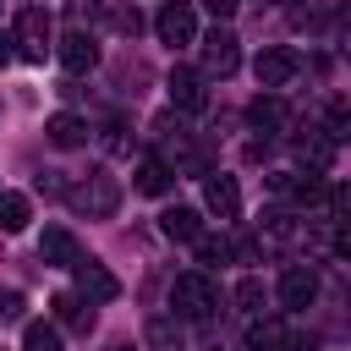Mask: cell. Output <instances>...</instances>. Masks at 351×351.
<instances>
[{
    "instance_id": "6da1fadb",
    "label": "cell",
    "mask_w": 351,
    "mask_h": 351,
    "mask_svg": "<svg viewBox=\"0 0 351 351\" xmlns=\"http://www.w3.org/2000/svg\"><path fill=\"white\" fill-rule=\"evenodd\" d=\"M77 214H88V219H110L115 214V203H121V181L110 176V170H88L82 181H71L66 192H60Z\"/></svg>"
},
{
    "instance_id": "7a4b0ae2",
    "label": "cell",
    "mask_w": 351,
    "mask_h": 351,
    "mask_svg": "<svg viewBox=\"0 0 351 351\" xmlns=\"http://www.w3.org/2000/svg\"><path fill=\"white\" fill-rule=\"evenodd\" d=\"M219 307V291H214V280L208 274H176V285H170V313L176 318H208Z\"/></svg>"
},
{
    "instance_id": "3957f363",
    "label": "cell",
    "mask_w": 351,
    "mask_h": 351,
    "mask_svg": "<svg viewBox=\"0 0 351 351\" xmlns=\"http://www.w3.org/2000/svg\"><path fill=\"white\" fill-rule=\"evenodd\" d=\"M11 44L22 60H44L55 49V33H49V11L44 5H22L16 11V27H11Z\"/></svg>"
},
{
    "instance_id": "277c9868",
    "label": "cell",
    "mask_w": 351,
    "mask_h": 351,
    "mask_svg": "<svg viewBox=\"0 0 351 351\" xmlns=\"http://www.w3.org/2000/svg\"><path fill=\"white\" fill-rule=\"evenodd\" d=\"M302 236H307V219H296L291 208H269V214L258 219V241H263V247H274V252L296 247Z\"/></svg>"
},
{
    "instance_id": "5b68a950",
    "label": "cell",
    "mask_w": 351,
    "mask_h": 351,
    "mask_svg": "<svg viewBox=\"0 0 351 351\" xmlns=\"http://www.w3.org/2000/svg\"><path fill=\"white\" fill-rule=\"evenodd\" d=\"M71 274H77V296H88V302H115V296H121V280H115L99 258H77Z\"/></svg>"
},
{
    "instance_id": "8992f818",
    "label": "cell",
    "mask_w": 351,
    "mask_h": 351,
    "mask_svg": "<svg viewBox=\"0 0 351 351\" xmlns=\"http://www.w3.org/2000/svg\"><path fill=\"white\" fill-rule=\"evenodd\" d=\"M154 27H159V38L176 49V44H192L197 38V11L186 5V0H170L159 16H154Z\"/></svg>"
},
{
    "instance_id": "52a82bcc",
    "label": "cell",
    "mask_w": 351,
    "mask_h": 351,
    "mask_svg": "<svg viewBox=\"0 0 351 351\" xmlns=\"http://www.w3.org/2000/svg\"><path fill=\"white\" fill-rule=\"evenodd\" d=\"M236 66H241L236 33H230V27H214V33L203 38V71H208V77H230Z\"/></svg>"
},
{
    "instance_id": "ba28073f",
    "label": "cell",
    "mask_w": 351,
    "mask_h": 351,
    "mask_svg": "<svg viewBox=\"0 0 351 351\" xmlns=\"http://www.w3.org/2000/svg\"><path fill=\"white\" fill-rule=\"evenodd\" d=\"M252 71H258V88H263V93H274V88H285V82L302 71V55H296V49H263Z\"/></svg>"
},
{
    "instance_id": "9c48e42d",
    "label": "cell",
    "mask_w": 351,
    "mask_h": 351,
    "mask_svg": "<svg viewBox=\"0 0 351 351\" xmlns=\"http://www.w3.org/2000/svg\"><path fill=\"white\" fill-rule=\"evenodd\" d=\"M165 93H170V104H176V110H186V115H197V110L208 104V88H203V71H186V66H176V71H170V82H165Z\"/></svg>"
},
{
    "instance_id": "30bf717a",
    "label": "cell",
    "mask_w": 351,
    "mask_h": 351,
    "mask_svg": "<svg viewBox=\"0 0 351 351\" xmlns=\"http://www.w3.org/2000/svg\"><path fill=\"white\" fill-rule=\"evenodd\" d=\"M313 296H318V274L302 269V263H291V269L280 274V307L302 313V307H313Z\"/></svg>"
},
{
    "instance_id": "8fae6325",
    "label": "cell",
    "mask_w": 351,
    "mask_h": 351,
    "mask_svg": "<svg viewBox=\"0 0 351 351\" xmlns=\"http://www.w3.org/2000/svg\"><path fill=\"white\" fill-rule=\"evenodd\" d=\"M203 203H208V214L236 219V214H241V186H236V176H208V181H203Z\"/></svg>"
},
{
    "instance_id": "7c38bea8",
    "label": "cell",
    "mask_w": 351,
    "mask_h": 351,
    "mask_svg": "<svg viewBox=\"0 0 351 351\" xmlns=\"http://www.w3.org/2000/svg\"><path fill=\"white\" fill-rule=\"evenodd\" d=\"M38 258H44V263H55V269H71V263L82 258V247H77V236H71V230L49 225V230L38 236Z\"/></svg>"
},
{
    "instance_id": "4fadbf2b",
    "label": "cell",
    "mask_w": 351,
    "mask_h": 351,
    "mask_svg": "<svg viewBox=\"0 0 351 351\" xmlns=\"http://www.w3.org/2000/svg\"><path fill=\"white\" fill-rule=\"evenodd\" d=\"M247 346H252V351H302V335L285 329L280 318H263V324H252Z\"/></svg>"
},
{
    "instance_id": "5bb4252c",
    "label": "cell",
    "mask_w": 351,
    "mask_h": 351,
    "mask_svg": "<svg viewBox=\"0 0 351 351\" xmlns=\"http://www.w3.org/2000/svg\"><path fill=\"white\" fill-rule=\"evenodd\" d=\"M55 55H60V66H66V71H93V66H99V44H93L82 27H77V33H66Z\"/></svg>"
},
{
    "instance_id": "9a60e30c",
    "label": "cell",
    "mask_w": 351,
    "mask_h": 351,
    "mask_svg": "<svg viewBox=\"0 0 351 351\" xmlns=\"http://www.w3.org/2000/svg\"><path fill=\"white\" fill-rule=\"evenodd\" d=\"M44 137H49L55 148H82V143H88V121L71 115V110H55V115L44 121Z\"/></svg>"
},
{
    "instance_id": "2e32d148",
    "label": "cell",
    "mask_w": 351,
    "mask_h": 351,
    "mask_svg": "<svg viewBox=\"0 0 351 351\" xmlns=\"http://www.w3.org/2000/svg\"><path fill=\"white\" fill-rule=\"evenodd\" d=\"M49 307H55V324H66V329H77V335H88V329H93V302H88V296L60 291Z\"/></svg>"
},
{
    "instance_id": "e0dca14e",
    "label": "cell",
    "mask_w": 351,
    "mask_h": 351,
    "mask_svg": "<svg viewBox=\"0 0 351 351\" xmlns=\"http://www.w3.org/2000/svg\"><path fill=\"white\" fill-rule=\"evenodd\" d=\"M247 121H252L263 137H274V132L285 126V104H280V93H258V99L247 104Z\"/></svg>"
},
{
    "instance_id": "ac0fdd59",
    "label": "cell",
    "mask_w": 351,
    "mask_h": 351,
    "mask_svg": "<svg viewBox=\"0 0 351 351\" xmlns=\"http://www.w3.org/2000/svg\"><path fill=\"white\" fill-rule=\"evenodd\" d=\"M159 230H165L170 241H192V236L203 230V219H197V208H181V203H176V208L159 214Z\"/></svg>"
},
{
    "instance_id": "d6986e66",
    "label": "cell",
    "mask_w": 351,
    "mask_h": 351,
    "mask_svg": "<svg viewBox=\"0 0 351 351\" xmlns=\"http://www.w3.org/2000/svg\"><path fill=\"white\" fill-rule=\"evenodd\" d=\"M27 219H33V203L22 192H0V230L16 236V230H27Z\"/></svg>"
},
{
    "instance_id": "ffe728a7",
    "label": "cell",
    "mask_w": 351,
    "mask_h": 351,
    "mask_svg": "<svg viewBox=\"0 0 351 351\" xmlns=\"http://www.w3.org/2000/svg\"><path fill=\"white\" fill-rule=\"evenodd\" d=\"M170 181H176V176H170V165H165V159H154V154H148V159L137 165V192L159 197V192H170Z\"/></svg>"
},
{
    "instance_id": "44dd1931",
    "label": "cell",
    "mask_w": 351,
    "mask_h": 351,
    "mask_svg": "<svg viewBox=\"0 0 351 351\" xmlns=\"http://www.w3.org/2000/svg\"><path fill=\"white\" fill-rule=\"evenodd\" d=\"M22 351H60V324H27Z\"/></svg>"
},
{
    "instance_id": "7402d4cb",
    "label": "cell",
    "mask_w": 351,
    "mask_h": 351,
    "mask_svg": "<svg viewBox=\"0 0 351 351\" xmlns=\"http://www.w3.org/2000/svg\"><path fill=\"white\" fill-rule=\"evenodd\" d=\"M329 159H335V143L329 137H302V165L307 170H329Z\"/></svg>"
},
{
    "instance_id": "603a6c76",
    "label": "cell",
    "mask_w": 351,
    "mask_h": 351,
    "mask_svg": "<svg viewBox=\"0 0 351 351\" xmlns=\"http://www.w3.org/2000/svg\"><path fill=\"white\" fill-rule=\"evenodd\" d=\"M192 247H197V263H225V258H230V241H225V236H203V230H197Z\"/></svg>"
},
{
    "instance_id": "cb8c5ba5",
    "label": "cell",
    "mask_w": 351,
    "mask_h": 351,
    "mask_svg": "<svg viewBox=\"0 0 351 351\" xmlns=\"http://www.w3.org/2000/svg\"><path fill=\"white\" fill-rule=\"evenodd\" d=\"M236 302H241V313H263V280L258 274H241L236 280Z\"/></svg>"
},
{
    "instance_id": "d4e9b609",
    "label": "cell",
    "mask_w": 351,
    "mask_h": 351,
    "mask_svg": "<svg viewBox=\"0 0 351 351\" xmlns=\"http://www.w3.org/2000/svg\"><path fill=\"white\" fill-rule=\"evenodd\" d=\"M27 313V296L22 291H0V324H16Z\"/></svg>"
},
{
    "instance_id": "484cf974",
    "label": "cell",
    "mask_w": 351,
    "mask_h": 351,
    "mask_svg": "<svg viewBox=\"0 0 351 351\" xmlns=\"http://www.w3.org/2000/svg\"><path fill=\"white\" fill-rule=\"evenodd\" d=\"M148 340H154V351H176V335H170V318H154V324H148Z\"/></svg>"
},
{
    "instance_id": "4316f807",
    "label": "cell",
    "mask_w": 351,
    "mask_h": 351,
    "mask_svg": "<svg viewBox=\"0 0 351 351\" xmlns=\"http://www.w3.org/2000/svg\"><path fill=\"white\" fill-rule=\"evenodd\" d=\"M99 143H104V148H110V154H126V148H132V143H126V126H121V121H110V126H104V137H99Z\"/></svg>"
},
{
    "instance_id": "83f0119b",
    "label": "cell",
    "mask_w": 351,
    "mask_h": 351,
    "mask_svg": "<svg viewBox=\"0 0 351 351\" xmlns=\"http://www.w3.org/2000/svg\"><path fill=\"white\" fill-rule=\"evenodd\" d=\"M60 176H66V170H38V192H44V197H60V192H66Z\"/></svg>"
},
{
    "instance_id": "f1b7e54d",
    "label": "cell",
    "mask_w": 351,
    "mask_h": 351,
    "mask_svg": "<svg viewBox=\"0 0 351 351\" xmlns=\"http://www.w3.org/2000/svg\"><path fill=\"white\" fill-rule=\"evenodd\" d=\"M203 5H208V11H214V16H230V11H236V5H241V0H203Z\"/></svg>"
},
{
    "instance_id": "f546056e",
    "label": "cell",
    "mask_w": 351,
    "mask_h": 351,
    "mask_svg": "<svg viewBox=\"0 0 351 351\" xmlns=\"http://www.w3.org/2000/svg\"><path fill=\"white\" fill-rule=\"evenodd\" d=\"M11 55H16V49H11V38H5V33H0V71H5V66H11Z\"/></svg>"
}]
</instances>
